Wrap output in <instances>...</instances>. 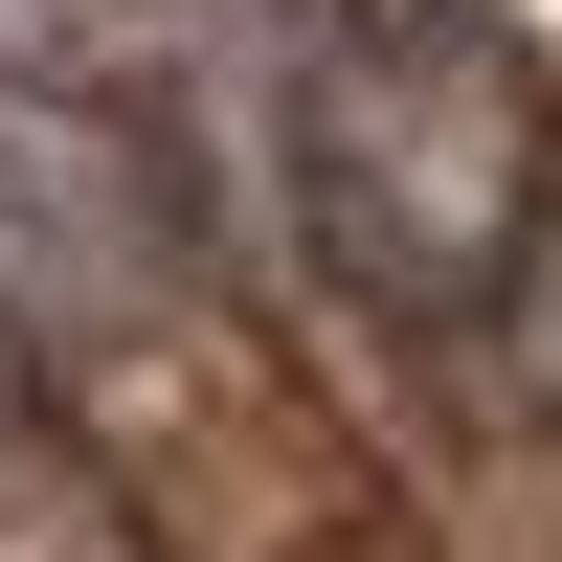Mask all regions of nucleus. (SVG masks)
<instances>
[{
	"label": "nucleus",
	"instance_id": "obj_3",
	"mask_svg": "<svg viewBox=\"0 0 562 562\" xmlns=\"http://www.w3.org/2000/svg\"><path fill=\"white\" fill-rule=\"evenodd\" d=\"M0 562H113V540H90V495L45 473V405H23V360H0Z\"/></svg>",
	"mask_w": 562,
	"mask_h": 562
},
{
	"label": "nucleus",
	"instance_id": "obj_4",
	"mask_svg": "<svg viewBox=\"0 0 562 562\" xmlns=\"http://www.w3.org/2000/svg\"><path fill=\"white\" fill-rule=\"evenodd\" d=\"M495 338H518V383L562 405V180L518 203V248H495Z\"/></svg>",
	"mask_w": 562,
	"mask_h": 562
},
{
	"label": "nucleus",
	"instance_id": "obj_1",
	"mask_svg": "<svg viewBox=\"0 0 562 562\" xmlns=\"http://www.w3.org/2000/svg\"><path fill=\"white\" fill-rule=\"evenodd\" d=\"M540 180L562 158H540L518 68H473L450 23H315L270 68V225L360 315H495V248Z\"/></svg>",
	"mask_w": 562,
	"mask_h": 562
},
{
	"label": "nucleus",
	"instance_id": "obj_2",
	"mask_svg": "<svg viewBox=\"0 0 562 562\" xmlns=\"http://www.w3.org/2000/svg\"><path fill=\"white\" fill-rule=\"evenodd\" d=\"M180 315V225L90 90L0 68V360H135Z\"/></svg>",
	"mask_w": 562,
	"mask_h": 562
}]
</instances>
